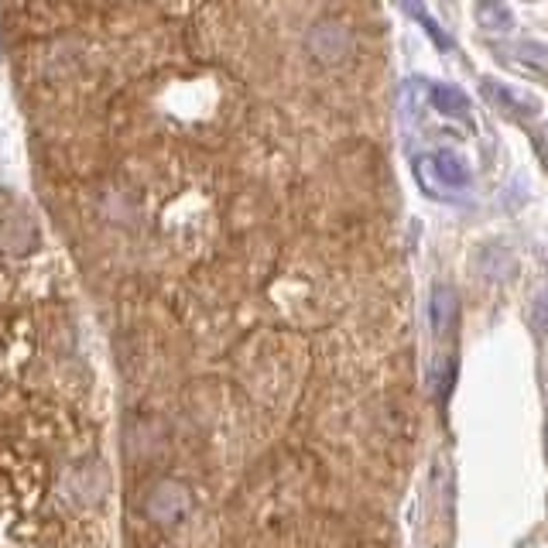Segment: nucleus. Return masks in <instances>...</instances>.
<instances>
[{"label": "nucleus", "mask_w": 548, "mask_h": 548, "mask_svg": "<svg viewBox=\"0 0 548 548\" xmlns=\"http://www.w3.org/2000/svg\"><path fill=\"white\" fill-rule=\"evenodd\" d=\"M401 11H405L408 18H415L425 31H429V38L435 42V48H439V52H449V48H453V38H449L446 31H442L439 24H435V18H432L429 11H425L422 0H401Z\"/></svg>", "instance_id": "6e6552de"}, {"label": "nucleus", "mask_w": 548, "mask_h": 548, "mask_svg": "<svg viewBox=\"0 0 548 548\" xmlns=\"http://www.w3.org/2000/svg\"><path fill=\"white\" fill-rule=\"evenodd\" d=\"M477 21L487 31H507L514 24V11L504 0H477Z\"/></svg>", "instance_id": "1a4fd4ad"}, {"label": "nucleus", "mask_w": 548, "mask_h": 548, "mask_svg": "<svg viewBox=\"0 0 548 548\" xmlns=\"http://www.w3.org/2000/svg\"><path fill=\"white\" fill-rule=\"evenodd\" d=\"M535 326L542 329V333H548V292L538 295L535 302Z\"/></svg>", "instance_id": "9b49d317"}, {"label": "nucleus", "mask_w": 548, "mask_h": 548, "mask_svg": "<svg viewBox=\"0 0 548 548\" xmlns=\"http://www.w3.org/2000/svg\"><path fill=\"white\" fill-rule=\"evenodd\" d=\"M480 90H483V96H490L497 107H507V110H514V114H535L538 110V103L531 100V96L518 93V90H507V86L494 83V79H483Z\"/></svg>", "instance_id": "39448f33"}, {"label": "nucleus", "mask_w": 548, "mask_h": 548, "mask_svg": "<svg viewBox=\"0 0 548 548\" xmlns=\"http://www.w3.org/2000/svg\"><path fill=\"white\" fill-rule=\"evenodd\" d=\"M456 316H459V298L449 285H435V292L429 298V319H432V333L439 340H446L456 326Z\"/></svg>", "instance_id": "20e7f679"}, {"label": "nucleus", "mask_w": 548, "mask_h": 548, "mask_svg": "<svg viewBox=\"0 0 548 548\" xmlns=\"http://www.w3.org/2000/svg\"><path fill=\"white\" fill-rule=\"evenodd\" d=\"M501 55H507L511 62H518V66H525L531 72H542V76H548V45L545 42H518Z\"/></svg>", "instance_id": "0eeeda50"}, {"label": "nucleus", "mask_w": 548, "mask_h": 548, "mask_svg": "<svg viewBox=\"0 0 548 548\" xmlns=\"http://www.w3.org/2000/svg\"><path fill=\"white\" fill-rule=\"evenodd\" d=\"M453 360H435V367H432V374H429V384H432V391H435V398L439 401H446V394H449V384H453Z\"/></svg>", "instance_id": "9d476101"}, {"label": "nucleus", "mask_w": 548, "mask_h": 548, "mask_svg": "<svg viewBox=\"0 0 548 548\" xmlns=\"http://www.w3.org/2000/svg\"><path fill=\"white\" fill-rule=\"evenodd\" d=\"M110 398L76 274L0 189V548H114Z\"/></svg>", "instance_id": "f257e3e1"}, {"label": "nucleus", "mask_w": 548, "mask_h": 548, "mask_svg": "<svg viewBox=\"0 0 548 548\" xmlns=\"http://www.w3.org/2000/svg\"><path fill=\"white\" fill-rule=\"evenodd\" d=\"M350 31L336 21H326V24H316L309 31V52L316 55L319 62H340L350 55Z\"/></svg>", "instance_id": "7ed1b4c3"}, {"label": "nucleus", "mask_w": 548, "mask_h": 548, "mask_svg": "<svg viewBox=\"0 0 548 548\" xmlns=\"http://www.w3.org/2000/svg\"><path fill=\"white\" fill-rule=\"evenodd\" d=\"M432 107L439 110V114H446V117H459V120H466L470 117V100H466V93L463 90H456V86H446V83H439V86H432Z\"/></svg>", "instance_id": "423d86ee"}, {"label": "nucleus", "mask_w": 548, "mask_h": 548, "mask_svg": "<svg viewBox=\"0 0 548 548\" xmlns=\"http://www.w3.org/2000/svg\"><path fill=\"white\" fill-rule=\"evenodd\" d=\"M418 175L425 179V185L432 182V189L435 185H442V189H466L473 179V168H470V161H466L459 151H435V155L429 158H422L418 161Z\"/></svg>", "instance_id": "f03ea898"}]
</instances>
